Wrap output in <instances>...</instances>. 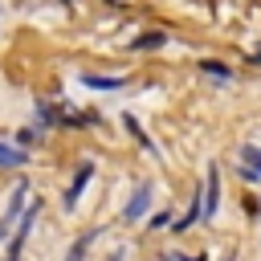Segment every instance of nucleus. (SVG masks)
<instances>
[{"instance_id": "obj_1", "label": "nucleus", "mask_w": 261, "mask_h": 261, "mask_svg": "<svg viewBox=\"0 0 261 261\" xmlns=\"http://www.w3.org/2000/svg\"><path fill=\"white\" fill-rule=\"evenodd\" d=\"M151 200H155V188H151V184H139V188L126 196V204H122V220H126V224L143 220V216L151 212Z\"/></svg>"}, {"instance_id": "obj_2", "label": "nucleus", "mask_w": 261, "mask_h": 261, "mask_svg": "<svg viewBox=\"0 0 261 261\" xmlns=\"http://www.w3.org/2000/svg\"><path fill=\"white\" fill-rule=\"evenodd\" d=\"M37 216H41V200H33L24 212H20V224H16V237H12V249H8V261H16L20 257V249H24V241H29V232H33V224H37Z\"/></svg>"}, {"instance_id": "obj_3", "label": "nucleus", "mask_w": 261, "mask_h": 261, "mask_svg": "<svg viewBox=\"0 0 261 261\" xmlns=\"http://www.w3.org/2000/svg\"><path fill=\"white\" fill-rule=\"evenodd\" d=\"M200 200H204V220H212L216 208H220V167H216V163H212L208 175H204V192H200Z\"/></svg>"}, {"instance_id": "obj_4", "label": "nucleus", "mask_w": 261, "mask_h": 261, "mask_svg": "<svg viewBox=\"0 0 261 261\" xmlns=\"http://www.w3.org/2000/svg\"><path fill=\"white\" fill-rule=\"evenodd\" d=\"M94 179V163H82L77 171H73V184L65 188V196H61V204H65V212H73L77 208V200H82V192H86V184Z\"/></svg>"}, {"instance_id": "obj_5", "label": "nucleus", "mask_w": 261, "mask_h": 261, "mask_svg": "<svg viewBox=\"0 0 261 261\" xmlns=\"http://www.w3.org/2000/svg\"><path fill=\"white\" fill-rule=\"evenodd\" d=\"M24 196H29V184H16V192H12V200H8V212L0 216V241L8 237V228H12V220L24 212Z\"/></svg>"}, {"instance_id": "obj_6", "label": "nucleus", "mask_w": 261, "mask_h": 261, "mask_svg": "<svg viewBox=\"0 0 261 261\" xmlns=\"http://www.w3.org/2000/svg\"><path fill=\"white\" fill-rule=\"evenodd\" d=\"M163 45H167V33L163 29H147L143 37L130 41V53H151V49H163Z\"/></svg>"}, {"instance_id": "obj_7", "label": "nucleus", "mask_w": 261, "mask_h": 261, "mask_svg": "<svg viewBox=\"0 0 261 261\" xmlns=\"http://www.w3.org/2000/svg\"><path fill=\"white\" fill-rule=\"evenodd\" d=\"M82 86L86 90H122L126 77H110V73H82Z\"/></svg>"}, {"instance_id": "obj_8", "label": "nucleus", "mask_w": 261, "mask_h": 261, "mask_svg": "<svg viewBox=\"0 0 261 261\" xmlns=\"http://www.w3.org/2000/svg\"><path fill=\"white\" fill-rule=\"evenodd\" d=\"M24 163H29V151H24V147L0 143V167H24Z\"/></svg>"}, {"instance_id": "obj_9", "label": "nucleus", "mask_w": 261, "mask_h": 261, "mask_svg": "<svg viewBox=\"0 0 261 261\" xmlns=\"http://www.w3.org/2000/svg\"><path fill=\"white\" fill-rule=\"evenodd\" d=\"M241 159L249 163V167H241V175H245V179H261V147H245Z\"/></svg>"}, {"instance_id": "obj_10", "label": "nucleus", "mask_w": 261, "mask_h": 261, "mask_svg": "<svg viewBox=\"0 0 261 261\" xmlns=\"http://www.w3.org/2000/svg\"><path fill=\"white\" fill-rule=\"evenodd\" d=\"M200 69H204L208 77H216V82H232V69H228L224 61H212V57H208V61H200Z\"/></svg>"}, {"instance_id": "obj_11", "label": "nucleus", "mask_w": 261, "mask_h": 261, "mask_svg": "<svg viewBox=\"0 0 261 261\" xmlns=\"http://www.w3.org/2000/svg\"><path fill=\"white\" fill-rule=\"evenodd\" d=\"M90 237H94V232H86V237H77V241L69 245V253H65V261H82V257H86V249H90Z\"/></svg>"}, {"instance_id": "obj_12", "label": "nucleus", "mask_w": 261, "mask_h": 261, "mask_svg": "<svg viewBox=\"0 0 261 261\" xmlns=\"http://www.w3.org/2000/svg\"><path fill=\"white\" fill-rule=\"evenodd\" d=\"M16 143H20V147H29V143H41V126H24V130H16Z\"/></svg>"}, {"instance_id": "obj_13", "label": "nucleus", "mask_w": 261, "mask_h": 261, "mask_svg": "<svg viewBox=\"0 0 261 261\" xmlns=\"http://www.w3.org/2000/svg\"><path fill=\"white\" fill-rule=\"evenodd\" d=\"M147 224H151L155 232H163V228H171V216H167V212H155V216H151Z\"/></svg>"}, {"instance_id": "obj_14", "label": "nucleus", "mask_w": 261, "mask_h": 261, "mask_svg": "<svg viewBox=\"0 0 261 261\" xmlns=\"http://www.w3.org/2000/svg\"><path fill=\"white\" fill-rule=\"evenodd\" d=\"M163 261H204V257H184V253H167Z\"/></svg>"}, {"instance_id": "obj_15", "label": "nucleus", "mask_w": 261, "mask_h": 261, "mask_svg": "<svg viewBox=\"0 0 261 261\" xmlns=\"http://www.w3.org/2000/svg\"><path fill=\"white\" fill-rule=\"evenodd\" d=\"M253 61H257V65H261V49H257V53H253Z\"/></svg>"}, {"instance_id": "obj_16", "label": "nucleus", "mask_w": 261, "mask_h": 261, "mask_svg": "<svg viewBox=\"0 0 261 261\" xmlns=\"http://www.w3.org/2000/svg\"><path fill=\"white\" fill-rule=\"evenodd\" d=\"M110 261H122V253H114V257H110Z\"/></svg>"}]
</instances>
